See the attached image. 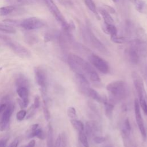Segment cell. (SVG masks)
<instances>
[{"label": "cell", "mask_w": 147, "mask_h": 147, "mask_svg": "<svg viewBox=\"0 0 147 147\" xmlns=\"http://www.w3.org/2000/svg\"><path fill=\"white\" fill-rule=\"evenodd\" d=\"M90 63L100 72L106 74L110 71L108 63L102 57L95 54H90L88 57Z\"/></svg>", "instance_id": "obj_5"}, {"label": "cell", "mask_w": 147, "mask_h": 147, "mask_svg": "<svg viewBox=\"0 0 147 147\" xmlns=\"http://www.w3.org/2000/svg\"><path fill=\"white\" fill-rule=\"evenodd\" d=\"M102 103L105 106V114L108 118H111L113 115V112L114 107V105L110 102L109 100L107 99V98L105 97L103 98Z\"/></svg>", "instance_id": "obj_15"}, {"label": "cell", "mask_w": 147, "mask_h": 147, "mask_svg": "<svg viewBox=\"0 0 147 147\" xmlns=\"http://www.w3.org/2000/svg\"><path fill=\"white\" fill-rule=\"evenodd\" d=\"M6 106H7V104H6V103H2V104L0 105V113L2 112H3V111L6 109Z\"/></svg>", "instance_id": "obj_46"}, {"label": "cell", "mask_w": 147, "mask_h": 147, "mask_svg": "<svg viewBox=\"0 0 147 147\" xmlns=\"http://www.w3.org/2000/svg\"><path fill=\"white\" fill-rule=\"evenodd\" d=\"M134 113L135 117L136 119V122L140 130V131L142 137L144 140H145L146 138V132L145 127V125L144 123V121L141 115V111H140V105L139 103V101L137 99H135L134 103Z\"/></svg>", "instance_id": "obj_8"}, {"label": "cell", "mask_w": 147, "mask_h": 147, "mask_svg": "<svg viewBox=\"0 0 147 147\" xmlns=\"http://www.w3.org/2000/svg\"><path fill=\"white\" fill-rule=\"evenodd\" d=\"M143 78L144 79V81L145 82L146 85L147 86V67H146L143 71Z\"/></svg>", "instance_id": "obj_43"}, {"label": "cell", "mask_w": 147, "mask_h": 147, "mask_svg": "<svg viewBox=\"0 0 147 147\" xmlns=\"http://www.w3.org/2000/svg\"><path fill=\"white\" fill-rule=\"evenodd\" d=\"M18 143H19L18 138H16L10 143V144L8 147H17Z\"/></svg>", "instance_id": "obj_41"}, {"label": "cell", "mask_w": 147, "mask_h": 147, "mask_svg": "<svg viewBox=\"0 0 147 147\" xmlns=\"http://www.w3.org/2000/svg\"><path fill=\"white\" fill-rule=\"evenodd\" d=\"M15 83L17 88L26 87L28 88L29 82L27 78L22 74H18L15 80Z\"/></svg>", "instance_id": "obj_16"}, {"label": "cell", "mask_w": 147, "mask_h": 147, "mask_svg": "<svg viewBox=\"0 0 147 147\" xmlns=\"http://www.w3.org/2000/svg\"><path fill=\"white\" fill-rule=\"evenodd\" d=\"M20 25L26 30H32L42 28L44 26V22L38 18L32 17L21 21Z\"/></svg>", "instance_id": "obj_7"}, {"label": "cell", "mask_w": 147, "mask_h": 147, "mask_svg": "<svg viewBox=\"0 0 147 147\" xmlns=\"http://www.w3.org/2000/svg\"><path fill=\"white\" fill-rule=\"evenodd\" d=\"M26 111L24 109H22L17 112L16 114V118L18 121H22L24 119V118L26 117Z\"/></svg>", "instance_id": "obj_34"}, {"label": "cell", "mask_w": 147, "mask_h": 147, "mask_svg": "<svg viewBox=\"0 0 147 147\" xmlns=\"http://www.w3.org/2000/svg\"><path fill=\"white\" fill-rule=\"evenodd\" d=\"M35 144H36L35 140H32L30 141H29V142L24 147H34Z\"/></svg>", "instance_id": "obj_44"}, {"label": "cell", "mask_w": 147, "mask_h": 147, "mask_svg": "<svg viewBox=\"0 0 147 147\" xmlns=\"http://www.w3.org/2000/svg\"><path fill=\"white\" fill-rule=\"evenodd\" d=\"M17 7L13 5H8L5 6H2L0 7V16H5L12 13L16 9Z\"/></svg>", "instance_id": "obj_23"}, {"label": "cell", "mask_w": 147, "mask_h": 147, "mask_svg": "<svg viewBox=\"0 0 147 147\" xmlns=\"http://www.w3.org/2000/svg\"><path fill=\"white\" fill-rule=\"evenodd\" d=\"M61 135H59L55 142V145H54V147H61Z\"/></svg>", "instance_id": "obj_40"}, {"label": "cell", "mask_w": 147, "mask_h": 147, "mask_svg": "<svg viewBox=\"0 0 147 147\" xmlns=\"http://www.w3.org/2000/svg\"><path fill=\"white\" fill-rule=\"evenodd\" d=\"M105 147H113V146H112V145H107L105 146Z\"/></svg>", "instance_id": "obj_47"}, {"label": "cell", "mask_w": 147, "mask_h": 147, "mask_svg": "<svg viewBox=\"0 0 147 147\" xmlns=\"http://www.w3.org/2000/svg\"><path fill=\"white\" fill-rule=\"evenodd\" d=\"M17 92L18 95L20 96V99L26 104L28 105L29 99V92L28 88L26 87H19L17 89Z\"/></svg>", "instance_id": "obj_17"}, {"label": "cell", "mask_w": 147, "mask_h": 147, "mask_svg": "<svg viewBox=\"0 0 147 147\" xmlns=\"http://www.w3.org/2000/svg\"><path fill=\"white\" fill-rule=\"evenodd\" d=\"M59 2L65 6H71L73 4L72 0H58Z\"/></svg>", "instance_id": "obj_38"}, {"label": "cell", "mask_w": 147, "mask_h": 147, "mask_svg": "<svg viewBox=\"0 0 147 147\" xmlns=\"http://www.w3.org/2000/svg\"><path fill=\"white\" fill-rule=\"evenodd\" d=\"M139 103L140 105V107L142 109L144 113L145 114L147 115V102L145 100V99H142L141 100H139Z\"/></svg>", "instance_id": "obj_35"}, {"label": "cell", "mask_w": 147, "mask_h": 147, "mask_svg": "<svg viewBox=\"0 0 147 147\" xmlns=\"http://www.w3.org/2000/svg\"><path fill=\"white\" fill-rule=\"evenodd\" d=\"M125 55L129 61L132 64H136L140 60V53L139 49L137 46L133 45L126 49L125 51Z\"/></svg>", "instance_id": "obj_12"}, {"label": "cell", "mask_w": 147, "mask_h": 147, "mask_svg": "<svg viewBox=\"0 0 147 147\" xmlns=\"http://www.w3.org/2000/svg\"><path fill=\"white\" fill-rule=\"evenodd\" d=\"M7 142V139H2L0 140V147H5Z\"/></svg>", "instance_id": "obj_45"}, {"label": "cell", "mask_w": 147, "mask_h": 147, "mask_svg": "<svg viewBox=\"0 0 147 147\" xmlns=\"http://www.w3.org/2000/svg\"><path fill=\"white\" fill-rule=\"evenodd\" d=\"M34 137H36L40 140H44L45 138V135L42 130L38 127L34 130H30V133L29 134V138H32Z\"/></svg>", "instance_id": "obj_25"}, {"label": "cell", "mask_w": 147, "mask_h": 147, "mask_svg": "<svg viewBox=\"0 0 147 147\" xmlns=\"http://www.w3.org/2000/svg\"><path fill=\"white\" fill-rule=\"evenodd\" d=\"M113 2H117V1H118V0H112Z\"/></svg>", "instance_id": "obj_49"}, {"label": "cell", "mask_w": 147, "mask_h": 147, "mask_svg": "<svg viewBox=\"0 0 147 147\" xmlns=\"http://www.w3.org/2000/svg\"><path fill=\"white\" fill-rule=\"evenodd\" d=\"M104 31L111 36L117 34V29L114 24H107L105 23L103 26Z\"/></svg>", "instance_id": "obj_24"}, {"label": "cell", "mask_w": 147, "mask_h": 147, "mask_svg": "<svg viewBox=\"0 0 147 147\" xmlns=\"http://www.w3.org/2000/svg\"><path fill=\"white\" fill-rule=\"evenodd\" d=\"M84 2L86 5V6L88 7V9L92 11L94 14H95L96 16H98V11L96 7V6L93 2L92 0H84Z\"/></svg>", "instance_id": "obj_29"}, {"label": "cell", "mask_w": 147, "mask_h": 147, "mask_svg": "<svg viewBox=\"0 0 147 147\" xmlns=\"http://www.w3.org/2000/svg\"><path fill=\"white\" fill-rule=\"evenodd\" d=\"M134 4L136 9L139 12H142L145 7V2L143 0H131Z\"/></svg>", "instance_id": "obj_30"}, {"label": "cell", "mask_w": 147, "mask_h": 147, "mask_svg": "<svg viewBox=\"0 0 147 147\" xmlns=\"http://www.w3.org/2000/svg\"><path fill=\"white\" fill-rule=\"evenodd\" d=\"M99 13L102 17L104 22L107 24H113L114 20L110 14L109 12L105 9H100L99 10Z\"/></svg>", "instance_id": "obj_19"}, {"label": "cell", "mask_w": 147, "mask_h": 147, "mask_svg": "<svg viewBox=\"0 0 147 147\" xmlns=\"http://www.w3.org/2000/svg\"><path fill=\"white\" fill-rule=\"evenodd\" d=\"M3 36H2V35L0 34V38H3Z\"/></svg>", "instance_id": "obj_48"}, {"label": "cell", "mask_w": 147, "mask_h": 147, "mask_svg": "<svg viewBox=\"0 0 147 147\" xmlns=\"http://www.w3.org/2000/svg\"><path fill=\"white\" fill-rule=\"evenodd\" d=\"M67 114L70 120L75 119L77 118L76 111L74 107H69L67 110Z\"/></svg>", "instance_id": "obj_32"}, {"label": "cell", "mask_w": 147, "mask_h": 147, "mask_svg": "<svg viewBox=\"0 0 147 147\" xmlns=\"http://www.w3.org/2000/svg\"><path fill=\"white\" fill-rule=\"evenodd\" d=\"M40 98L38 95L36 96L35 98H34V103H33V105L34 106V107L36 109H37L40 106Z\"/></svg>", "instance_id": "obj_39"}, {"label": "cell", "mask_w": 147, "mask_h": 147, "mask_svg": "<svg viewBox=\"0 0 147 147\" xmlns=\"http://www.w3.org/2000/svg\"><path fill=\"white\" fill-rule=\"evenodd\" d=\"M44 1L49 11L55 18V19L65 30H68L69 28V25L68 24L64 17L63 16L54 1L53 0H44Z\"/></svg>", "instance_id": "obj_4"}, {"label": "cell", "mask_w": 147, "mask_h": 147, "mask_svg": "<svg viewBox=\"0 0 147 147\" xmlns=\"http://www.w3.org/2000/svg\"><path fill=\"white\" fill-rule=\"evenodd\" d=\"M47 147H54L53 128L50 123L48 124V131L47 134Z\"/></svg>", "instance_id": "obj_20"}, {"label": "cell", "mask_w": 147, "mask_h": 147, "mask_svg": "<svg viewBox=\"0 0 147 147\" xmlns=\"http://www.w3.org/2000/svg\"><path fill=\"white\" fill-rule=\"evenodd\" d=\"M84 32L85 33V36H86L88 41L92 45V47L105 55H109V52L105 47L104 44H103L90 30L87 29Z\"/></svg>", "instance_id": "obj_6"}, {"label": "cell", "mask_w": 147, "mask_h": 147, "mask_svg": "<svg viewBox=\"0 0 147 147\" xmlns=\"http://www.w3.org/2000/svg\"><path fill=\"white\" fill-rule=\"evenodd\" d=\"M98 130V126L95 123L92 121H88L86 123L85 131L87 137H91Z\"/></svg>", "instance_id": "obj_14"}, {"label": "cell", "mask_w": 147, "mask_h": 147, "mask_svg": "<svg viewBox=\"0 0 147 147\" xmlns=\"http://www.w3.org/2000/svg\"><path fill=\"white\" fill-rule=\"evenodd\" d=\"M71 123L73 127L77 130L78 132L83 131L84 130V126L83 122L77 119H71L70 120Z\"/></svg>", "instance_id": "obj_26"}, {"label": "cell", "mask_w": 147, "mask_h": 147, "mask_svg": "<svg viewBox=\"0 0 147 147\" xmlns=\"http://www.w3.org/2000/svg\"><path fill=\"white\" fill-rule=\"evenodd\" d=\"M43 113H44V115L45 117V119L48 121L50 119L51 117V115H50V113L47 107V102H46V99L45 98H43Z\"/></svg>", "instance_id": "obj_31"}, {"label": "cell", "mask_w": 147, "mask_h": 147, "mask_svg": "<svg viewBox=\"0 0 147 147\" xmlns=\"http://www.w3.org/2000/svg\"><path fill=\"white\" fill-rule=\"evenodd\" d=\"M78 138L79 141L83 146V147H90L87 140V137L86 134L84 133V131L78 132Z\"/></svg>", "instance_id": "obj_28"}, {"label": "cell", "mask_w": 147, "mask_h": 147, "mask_svg": "<svg viewBox=\"0 0 147 147\" xmlns=\"http://www.w3.org/2000/svg\"><path fill=\"white\" fill-rule=\"evenodd\" d=\"M131 78L137 93L138 94L139 100L144 99L145 88L142 78L140 76V75L137 72L135 71L131 73Z\"/></svg>", "instance_id": "obj_10"}, {"label": "cell", "mask_w": 147, "mask_h": 147, "mask_svg": "<svg viewBox=\"0 0 147 147\" xmlns=\"http://www.w3.org/2000/svg\"><path fill=\"white\" fill-rule=\"evenodd\" d=\"M35 79L37 84L40 86L42 96H46L47 78L44 71L39 67L34 68Z\"/></svg>", "instance_id": "obj_9"}, {"label": "cell", "mask_w": 147, "mask_h": 147, "mask_svg": "<svg viewBox=\"0 0 147 147\" xmlns=\"http://www.w3.org/2000/svg\"><path fill=\"white\" fill-rule=\"evenodd\" d=\"M17 102H18V104H19V105H20V106L22 109L27 107L28 105H26L21 99H17Z\"/></svg>", "instance_id": "obj_42"}, {"label": "cell", "mask_w": 147, "mask_h": 147, "mask_svg": "<svg viewBox=\"0 0 147 147\" xmlns=\"http://www.w3.org/2000/svg\"><path fill=\"white\" fill-rule=\"evenodd\" d=\"M75 80L76 83L80 90V92L83 94L86 95V93L87 90L90 87V83L87 80V78L85 77V75L81 74L75 73Z\"/></svg>", "instance_id": "obj_13"}, {"label": "cell", "mask_w": 147, "mask_h": 147, "mask_svg": "<svg viewBox=\"0 0 147 147\" xmlns=\"http://www.w3.org/2000/svg\"><path fill=\"white\" fill-rule=\"evenodd\" d=\"M86 95L90 97L91 98H92V99L95 100V101L98 102H102L103 101V97L102 96L100 95H99V94L95 90L91 88V87H90L86 93Z\"/></svg>", "instance_id": "obj_18"}, {"label": "cell", "mask_w": 147, "mask_h": 147, "mask_svg": "<svg viewBox=\"0 0 147 147\" xmlns=\"http://www.w3.org/2000/svg\"><path fill=\"white\" fill-rule=\"evenodd\" d=\"M14 107L13 105H7V106L2 114V117L0 120V130L1 131L6 130L9 125L10 117L14 110Z\"/></svg>", "instance_id": "obj_11"}, {"label": "cell", "mask_w": 147, "mask_h": 147, "mask_svg": "<svg viewBox=\"0 0 147 147\" xmlns=\"http://www.w3.org/2000/svg\"><path fill=\"white\" fill-rule=\"evenodd\" d=\"M2 39L5 41L6 44L18 56L25 58H29L31 56L30 52L19 42L6 37V36H3Z\"/></svg>", "instance_id": "obj_3"}, {"label": "cell", "mask_w": 147, "mask_h": 147, "mask_svg": "<svg viewBox=\"0 0 147 147\" xmlns=\"http://www.w3.org/2000/svg\"><path fill=\"white\" fill-rule=\"evenodd\" d=\"M36 109L34 107V105H32L30 108L28 109V111L26 112V118H31L34 114V112H35V110Z\"/></svg>", "instance_id": "obj_37"}, {"label": "cell", "mask_w": 147, "mask_h": 147, "mask_svg": "<svg viewBox=\"0 0 147 147\" xmlns=\"http://www.w3.org/2000/svg\"><path fill=\"white\" fill-rule=\"evenodd\" d=\"M121 136H130L131 132V125L128 118H126L122 126Z\"/></svg>", "instance_id": "obj_21"}, {"label": "cell", "mask_w": 147, "mask_h": 147, "mask_svg": "<svg viewBox=\"0 0 147 147\" xmlns=\"http://www.w3.org/2000/svg\"><path fill=\"white\" fill-rule=\"evenodd\" d=\"M67 62L71 70L75 73L81 74L84 75H85L87 70L91 65L90 63L82 57L72 53L68 55Z\"/></svg>", "instance_id": "obj_2"}, {"label": "cell", "mask_w": 147, "mask_h": 147, "mask_svg": "<svg viewBox=\"0 0 147 147\" xmlns=\"http://www.w3.org/2000/svg\"><path fill=\"white\" fill-rule=\"evenodd\" d=\"M94 141L96 144H102L104 142L106 141V138L103 136H95L93 138Z\"/></svg>", "instance_id": "obj_36"}, {"label": "cell", "mask_w": 147, "mask_h": 147, "mask_svg": "<svg viewBox=\"0 0 147 147\" xmlns=\"http://www.w3.org/2000/svg\"><path fill=\"white\" fill-rule=\"evenodd\" d=\"M0 32L9 34H14L16 32V30L11 25H8L6 23L0 22Z\"/></svg>", "instance_id": "obj_22"}, {"label": "cell", "mask_w": 147, "mask_h": 147, "mask_svg": "<svg viewBox=\"0 0 147 147\" xmlns=\"http://www.w3.org/2000/svg\"><path fill=\"white\" fill-rule=\"evenodd\" d=\"M106 90L109 93V101L114 105L124 99L129 94L127 83L123 80H115L106 86Z\"/></svg>", "instance_id": "obj_1"}, {"label": "cell", "mask_w": 147, "mask_h": 147, "mask_svg": "<svg viewBox=\"0 0 147 147\" xmlns=\"http://www.w3.org/2000/svg\"><path fill=\"white\" fill-rule=\"evenodd\" d=\"M111 40L117 44H123L126 41V39L123 37L118 36L117 35L111 36Z\"/></svg>", "instance_id": "obj_33"}, {"label": "cell", "mask_w": 147, "mask_h": 147, "mask_svg": "<svg viewBox=\"0 0 147 147\" xmlns=\"http://www.w3.org/2000/svg\"><path fill=\"white\" fill-rule=\"evenodd\" d=\"M6 1L10 5L16 7L25 5H28L31 3L32 0H6Z\"/></svg>", "instance_id": "obj_27"}]
</instances>
